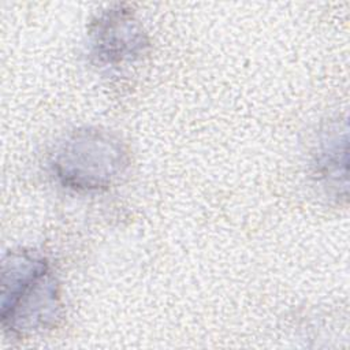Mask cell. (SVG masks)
I'll use <instances>...</instances> for the list:
<instances>
[{"label": "cell", "mask_w": 350, "mask_h": 350, "mask_svg": "<svg viewBox=\"0 0 350 350\" xmlns=\"http://www.w3.org/2000/svg\"><path fill=\"white\" fill-rule=\"evenodd\" d=\"M0 320L16 338L56 325L62 313L59 282L49 260L37 250L18 249L1 261Z\"/></svg>", "instance_id": "cell-1"}, {"label": "cell", "mask_w": 350, "mask_h": 350, "mask_svg": "<svg viewBox=\"0 0 350 350\" xmlns=\"http://www.w3.org/2000/svg\"><path fill=\"white\" fill-rule=\"evenodd\" d=\"M129 165V149L118 135L88 126L63 135L49 156L55 180L78 193L108 190L119 182Z\"/></svg>", "instance_id": "cell-2"}, {"label": "cell", "mask_w": 350, "mask_h": 350, "mask_svg": "<svg viewBox=\"0 0 350 350\" xmlns=\"http://www.w3.org/2000/svg\"><path fill=\"white\" fill-rule=\"evenodd\" d=\"M89 55L103 68H120L146 53L148 36L137 16L120 5L97 15L88 31Z\"/></svg>", "instance_id": "cell-3"}]
</instances>
